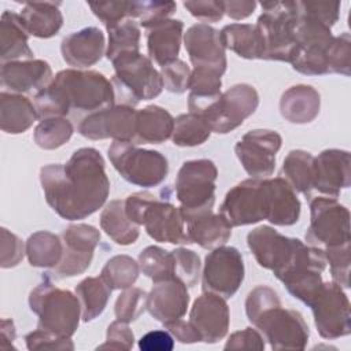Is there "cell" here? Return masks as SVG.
<instances>
[{"label": "cell", "mask_w": 351, "mask_h": 351, "mask_svg": "<svg viewBox=\"0 0 351 351\" xmlns=\"http://www.w3.org/2000/svg\"><path fill=\"white\" fill-rule=\"evenodd\" d=\"M40 182L48 206L67 221L92 215L110 193L104 159L90 147L77 149L66 163L43 166Z\"/></svg>", "instance_id": "cell-1"}, {"label": "cell", "mask_w": 351, "mask_h": 351, "mask_svg": "<svg viewBox=\"0 0 351 351\" xmlns=\"http://www.w3.org/2000/svg\"><path fill=\"white\" fill-rule=\"evenodd\" d=\"M219 214L232 228L263 219L277 226H291L299 221L300 200L281 177L248 178L228 191Z\"/></svg>", "instance_id": "cell-2"}, {"label": "cell", "mask_w": 351, "mask_h": 351, "mask_svg": "<svg viewBox=\"0 0 351 351\" xmlns=\"http://www.w3.org/2000/svg\"><path fill=\"white\" fill-rule=\"evenodd\" d=\"M111 81L95 70L66 69L33 97L38 119L66 117L69 112H95L114 106Z\"/></svg>", "instance_id": "cell-3"}, {"label": "cell", "mask_w": 351, "mask_h": 351, "mask_svg": "<svg viewBox=\"0 0 351 351\" xmlns=\"http://www.w3.org/2000/svg\"><path fill=\"white\" fill-rule=\"evenodd\" d=\"M128 218L145 228L147 234L159 243L191 244L180 210L149 192H136L125 199Z\"/></svg>", "instance_id": "cell-4"}, {"label": "cell", "mask_w": 351, "mask_h": 351, "mask_svg": "<svg viewBox=\"0 0 351 351\" xmlns=\"http://www.w3.org/2000/svg\"><path fill=\"white\" fill-rule=\"evenodd\" d=\"M30 310L38 317L37 328L60 337H71L80 324L81 304L77 295L55 287L49 274L32 289L29 295Z\"/></svg>", "instance_id": "cell-5"}, {"label": "cell", "mask_w": 351, "mask_h": 351, "mask_svg": "<svg viewBox=\"0 0 351 351\" xmlns=\"http://www.w3.org/2000/svg\"><path fill=\"white\" fill-rule=\"evenodd\" d=\"M111 63L115 70L111 84L119 104L134 107L141 100H151L160 95L162 75L149 58L132 52L115 58Z\"/></svg>", "instance_id": "cell-6"}, {"label": "cell", "mask_w": 351, "mask_h": 351, "mask_svg": "<svg viewBox=\"0 0 351 351\" xmlns=\"http://www.w3.org/2000/svg\"><path fill=\"white\" fill-rule=\"evenodd\" d=\"M295 32V47L289 58L292 69L304 75L330 74L335 36L321 21L300 14Z\"/></svg>", "instance_id": "cell-7"}, {"label": "cell", "mask_w": 351, "mask_h": 351, "mask_svg": "<svg viewBox=\"0 0 351 351\" xmlns=\"http://www.w3.org/2000/svg\"><path fill=\"white\" fill-rule=\"evenodd\" d=\"M217 166L210 159L186 160L176 178V196L184 222L196 215L213 211L215 202Z\"/></svg>", "instance_id": "cell-8"}, {"label": "cell", "mask_w": 351, "mask_h": 351, "mask_svg": "<svg viewBox=\"0 0 351 351\" xmlns=\"http://www.w3.org/2000/svg\"><path fill=\"white\" fill-rule=\"evenodd\" d=\"M255 26L263 41V59L289 62L299 21L298 1H262Z\"/></svg>", "instance_id": "cell-9"}, {"label": "cell", "mask_w": 351, "mask_h": 351, "mask_svg": "<svg viewBox=\"0 0 351 351\" xmlns=\"http://www.w3.org/2000/svg\"><path fill=\"white\" fill-rule=\"evenodd\" d=\"M108 158L123 180L141 188L158 186L169 174V162L165 155L159 151L138 148L133 141H114L108 147Z\"/></svg>", "instance_id": "cell-10"}, {"label": "cell", "mask_w": 351, "mask_h": 351, "mask_svg": "<svg viewBox=\"0 0 351 351\" xmlns=\"http://www.w3.org/2000/svg\"><path fill=\"white\" fill-rule=\"evenodd\" d=\"M250 322L256 326L273 350H304L310 337L303 315L292 308H284L280 299L273 300Z\"/></svg>", "instance_id": "cell-11"}, {"label": "cell", "mask_w": 351, "mask_h": 351, "mask_svg": "<svg viewBox=\"0 0 351 351\" xmlns=\"http://www.w3.org/2000/svg\"><path fill=\"white\" fill-rule=\"evenodd\" d=\"M306 241L321 250L350 244V211L335 197L318 196L310 200V225Z\"/></svg>", "instance_id": "cell-12"}, {"label": "cell", "mask_w": 351, "mask_h": 351, "mask_svg": "<svg viewBox=\"0 0 351 351\" xmlns=\"http://www.w3.org/2000/svg\"><path fill=\"white\" fill-rule=\"evenodd\" d=\"M308 307L321 337L335 340L351 333L350 302L339 284L322 282Z\"/></svg>", "instance_id": "cell-13"}, {"label": "cell", "mask_w": 351, "mask_h": 351, "mask_svg": "<svg viewBox=\"0 0 351 351\" xmlns=\"http://www.w3.org/2000/svg\"><path fill=\"white\" fill-rule=\"evenodd\" d=\"M259 104L256 89L248 84H237L221 96L202 114L211 132L225 134L239 128L245 118L252 115Z\"/></svg>", "instance_id": "cell-14"}, {"label": "cell", "mask_w": 351, "mask_h": 351, "mask_svg": "<svg viewBox=\"0 0 351 351\" xmlns=\"http://www.w3.org/2000/svg\"><path fill=\"white\" fill-rule=\"evenodd\" d=\"M247 244L258 265L271 270L277 278L293 263L304 245L299 239L287 237L267 225L252 229L247 234Z\"/></svg>", "instance_id": "cell-15"}, {"label": "cell", "mask_w": 351, "mask_h": 351, "mask_svg": "<svg viewBox=\"0 0 351 351\" xmlns=\"http://www.w3.org/2000/svg\"><path fill=\"white\" fill-rule=\"evenodd\" d=\"M244 280V262L234 247L219 245L204 259L202 288L223 299L232 298Z\"/></svg>", "instance_id": "cell-16"}, {"label": "cell", "mask_w": 351, "mask_h": 351, "mask_svg": "<svg viewBox=\"0 0 351 351\" xmlns=\"http://www.w3.org/2000/svg\"><path fill=\"white\" fill-rule=\"evenodd\" d=\"M60 239L63 255L49 274L56 280L82 274L92 262L95 248L100 241V232L88 223H73L63 230Z\"/></svg>", "instance_id": "cell-17"}, {"label": "cell", "mask_w": 351, "mask_h": 351, "mask_svg": "<svg viewBox=\"0 0 351 351\" xmlns=\"http://www.w3.org/2000/svg\"><path fill=\"white\" fill-rule=\"evenodd\" d=\"M281 136L269 129L247 132L234 145L243 169L251 178H269L276 166V154L281 148Z\"/></svg>", "instance_id": "cell-18"}, {"label": "cell", "mask_w": 351, "mask_h": 351, "mask_svg": "<svg viewBox=\"0 0 351 351\" xmlns=\"http://www.w3.org/2000/svg\"><path fill=\"white\" fill-rule=\"evenodd\" d=\"M136 115L137 111L130 106H111L84 117L78 125V133L89 140L134 141Z\"/></svg>", "instance_id": "cell-19"}, {"label": "cell", "mask_w": 351, "mask_h": 351, "mask_svg": "<svg viewBox=\"0 0 351 351\" xmlns=\"http://www.w3.org/2000/svg\"><path fill=\"white\" fill-rule=\"evenodd\" d=\"M189 324L200 341L214 344L222 340L229 329V307L223 298L204 292L192 304Z\"/></svg>", "instance_id": "cell-20"}, {"label": "cell", "mask_w": 351, "mask_h": 351, "mask_svg": "<svg viewBox=\"0 0 351 351\" xmlns=\"http://www.w3.org/2000/svg\"><path fill=\"white\" fill-rule=\"evenodd\" d=\"M184 45L193 69H211L219 73L226 70V48L219 30L207 23H196L184 33Z\"/></svg>", "instance_id": "cell-21"}, {"label": "cell", "mask_w": 351, "mask_h": 351, "mask_svg": "<svg viewBox=\"0 0 351 351\" xmlns=\"http://www.w3.org/2000/svg\"><path fill=\"white\" fill-rule=\"evenodd\" d=\"M351 158L344 149H325L314 156V189L328 197H337L351 184Z\"/></svg>", "instance_id": "cell-22"}, {"label": "cell", "mask_w": 351, "mask_h": 351, "mask_svg": "<svg viewBox=\"0 0 351 351\" xmlns=\"http://www.w3.org/2000/svg\"><path fill=\"white\" fill-rule=\"evenodd\" d=\"M52 69L41 59L1 63L0 82L11 93H37L52 81Z\"/></svg>", "instance_id": "cell-23"}, {"label": "cell", "mask_w": 351, "mask_h": 351, "mask_svg": "<svg viewBox=\"0 0 351 351\" xmlns=\"http://www.w3.org/2000/svg\"><path fill=\"white\" fill-rule=\"evenodd\" d=\"M188 287L178 278L154 282L147 296V310L159 322L166 324L185 315L189 304Z\"/></svg>", "instance_id": "cell-24"}, {"label": "cell", "mask_w": 351, "mask_h": 351, "mask_svg": "<svg viewBox=\"0 0 351 351\" xmlns=\"http://www.w3.org/2000/svg\"><path fill=\"white\" fill-rule=\"evenodd\" d=\"M104 34L95 26L70 33L60 44L63 60L75 69H85L97 63L104 55Z\"/></svg>", "instance_id": "cell-25"}, {"label": "cell", "mask_w": 351, "mask_h": 351, "mask_svg": "<svg viewBox=\"0 0 351 351\" xmlns=\"http://www.w3.org/2000/svg\"><path fill=\"white\" fill-rule=\"evenodd\" d=\"M184 23L180 19H165L147 29L149 59L160 67L178 59Z\"/></svg>", "instance_id": "cell-26"}, {"label": "cell", "mask_w": 351, "mask_h": 351, "mask_svg": "<svg viewBox=\"0 0 351 351\" xmlns=\"http://www.w3.org/2000/svg\"><path fill=\"white\" fill-rule=\"evenodd\" d=\"M321 97L310 85H293L280 99V112L291 123H308L319 114Z\"/></svg>", "instance_id": "cell-27"}, {"label": "cell", "mask_w": 351, "mask_h": 351, "mask_svg": "<svg viewBox=\"0 0 351 351\" xmlns=\"http://www.w3.org/2000/svg\"><path fill=\"white\" fill-rule=\"evenodd\" d=\"M186 236L189 243H196L204 250L223 245L232 236V226L222 214L207 211L186 221Z\"/></svg>", "instance_id": "cell-28"}, {"label": "cell", "mask_w": 351, "mask_h": 351, "mask_svg": "<svg viewBox=\"0 0 351 351\" xmlns=\"http://www.w3.org/2000/svg\"><path fill=\"white\" fill-rule=\"evenodd\" d=\"M59 4L53 1H26L19 14L26 32L38 38H49L58 34L63 25Z\"/></svg>", "instance_id": "cell-29"}, {"label": "cell", "mask_w": 351, "mask_h": 351, "mask_svg": "<svg viewBox=\"0 0 351 351\" xmlns=\"http://www.w3.org/2000/svg\"><path fill=\"white\" fill-rule=\"evenodd\" d=\"M0 45L1 63L33 59V51L29 47V33L18 14L11 11L3 12L0 22Z\"/></svg>", "instance_id": "cell-30"}, {"label": "cell", "mask_w": 351, "mask_h": 351, "mask_svg": "<svg viewBox=\"0 0 351 351\" xmlns=\"http://www.w3.org/2000/svg\"><path fill=\"white\" fill-rule=\"evenodd\" d=\"M174 118L159 106H147L136 115V144H160L171 137Z\"/></svg>", "instance_id": "cell-31"}, {"label": "cell", "mask_w": 351, "mask_h": 351, "mask_svg": "<svg viewBox=\"0 0 351 351\" xmlns=\"http://www.w3.org/2000/svg\"><path fill=\"white\" fill-rule=\"evenodd\" d=\"M38 119L34 104L25 96L3 90L0 93V128L10 134L26 132Z\"/></svg>", "instance_id": "cell-32"}, {"label": "cell", "mask_w": 351, "mask_h": 351, "mask_svg": "<svg viewBox=\"0 0 351 351\" xmlns=\"http://www.w3.org/2000/svg\"><path fill=\"white\" fill-rule=\"evenodd\" d=\"M221 40L225 48L233 51L244 59H263V41L255 25L230 23L221 32Z\"/></svg>", "instance_id": "cell-33"}, {"label": "cell", "mask_w": 351, "mask_h": 351, "mask_svg": "<svg viewBox=\"0 0 351 351\" xmlns=\"http://www.w3.org/2000/svg\"><path fill=\"white\" fill-rule=\"evenodd\" d=\"M280 177L284 178L295 192L310 197L314 189V156L303 149H292L284 159Z\"/></svg>", "instance_id": "cell-34"}, {"label": "cell", "mask_w": 351, "mask_h": 351, "mask_svg": "<svg viewBox=\"0 0 351 351\" xmlns=\"http://www.w3.org/2000/svg\"><path fill=\"white\" fill-rule=\"evenodd\" d=\"M100 226L106 234L119 245L136 243L140 236L138 225L133 223L125 213V200H111L100 214Z\"/></svg>", "instance_id": "cell-35"}, {"label": "cell", "mask_w": 351, "mask_h": 351, "mask_svg": "<svg viewBox=\"0 0 351 351\" xmlns=\"http://www.w3.org/2000/svg\"><path fill=\"white\" fill-rule=\"evenodd\" d=\"M26 256L33 267H55L63 255L62 239L48 230H40L26 240Z\"/></svg>", "instance_id": "cell-36"}, {"label": "cell", "mask_w": 351, "mask_h": 351, "mask_svg": "<svg viewBox=\"0 0 351 351\" xmlns=\"http://www.w3.org/2000/svg\"><path fill=\"white\" fill-rule=\"evenodd\" d=\"M111 291L112 289L101 277H86L75 287L84 322L95 319L104 311Z\"/></svg>", "instance_id": "cell-37"}, {"label": "cell", "mask_w": 351, "mask_h": 351, "mask_svg": "<svg viewBox=\"0 0 351 351\" xmlns=\"http://www.w3.org/2000/svg\"><path fill=\"white\" fill-rule=\"evenodd\" d=\"M108 33V44L106 49V58L112 62L115 58L140 52V27L133 19H125L117 25L106 27Z\"/></svg>", "instance_id": "cell-38"}, {"label": "cell", "mask_w": 351, "mask_h": 351, "mask_svg": "<svg viewBox=\"0 0 351 351\" xmlns=\"http://www.w3.org/2000/svg\"><path fill=\"white\" fill-rule=\"evenodd\" d=\"M211 134L208 122L197 114H181L174 119L171 134L173 144L177 147H195L203 144Z\"/></svg>", "instance_id": "cell-39"}, {"label": "cell", "mask_w": 351, "mask_h": 351, "mask_svg": "<svg viewBox=\"0 0 351 351\" xmlns=\"http://www.w3.org/2000/svg\"><path fill=\"white\" fill-rule=\"evenodd\" d=\"M138 266L143 274L149 277L152 282L176 278L173 252L158 245H149L140 252Z\"/></svg>", "instance_id": "cell-40"}, {"label": "cell", "mask_w": 351, "mask_h": 351, "mask_svg": "<svg viewBox=\"0 0 351 351\" xmlns=\"http://www.w3.org/2000/svg\"><path fill=\"white\" fill-rule=\"evenodd\" d=\"M73 132V123L66 117H52L38 122L33 137L40 148L56 149L71 138Z\"/></svg>", "instance_id": "cell-41"}, {"label": "cell", "mask_w": 351, "mask_h": 351, "mask_svg": "<svg viewBox=\"0 0 351 351\" xmlns=\"http://www.w3.org/2000/svg\"><path fill=\"white\" fill-rule=\"evenodd\" d=\"M140 266L128 255H115L110 258L101 269L100 277L114 289H128L138 278Z\"/></svg>", "instance_id": "cell-42"}, {"label": "cell", "mask_w": 351, "mask_h": 351, "mask_svg": "<svg viewBox=\"0 0 351 351\" xmlns=\"http://www.w3.org/2000/svg\"><path fill=\"white\" fill-rule=\"evenodd\" d=\"M176 8L174 1H130V18L140 19V26L148 29L169 19Z\"/></svg>", "instance_id": "cell-43"}, {"label": "cell", "mask_w": 351, "mask_h": 351, "mask_svg": "<svg viewBox=\"0 0 351 351\" xmlns=\"http://www.w3.org/2000/svg\"><path fill=\"white\" fill-rule=\"evenodd\" d=\"M147 296L148 293L140 288L125 289L115 300V317L123 322L136 321L147 310Z\"/></svg>", "instance_id": "cell-44"}, {"label": "cell", "mask_w": 351, "mask_h": 351, "mask_svg": "<svg viewBox=\"0 0 351 351\" xmlns=\"http://www.w3.org/2000/svg\"><path fill=\"white\" fill-rule=\"evenodd\" d=\"M174 256V277L181 280L186 287H195L200 274L199 255L186 248H176L171 251Z\"/></svg>", "instance_id": "cell-45"}, {"label": "cell", "mask_w": 351, "mask_h": 351, "mask_svg": "<svg viewBox=\"0 0 351 351\" xmlns=\"http://www.w3.org/2000/svg\"><path fill=\"white\" fill-rule=\"evenodd\" d=\"M324 254L330 267L332 281L341 288H350V244L325 248Z\"/></svg>", "instance_id": "cell-46"}, {"label": "cell", "mask_w": 351, "mask_h": 351, "mask_svg": "<svg viewBox=\"0 0 351 351\" xmlns=\"http://www.w3.org/2000/svg\"><path fill=\"white\" fill-rule=\"evenodd\" d=\"M26 347L30 351L36 350H55V351H73L74 343L71 337H60L43 329H36L25 336Z\"/></svg>", "instance_id": "cell-47"}, {"label": "cell", "mask_w": 351, "mask_h": 351, "mask_svg": "<svg viewBox=\"0 0 351 351\" xmlns=\"http://www.w3.org/2000/svg\"><path fill=\"white\" fill-rule=\"evenodd\" d=\"M163 88L171 93H184L188 89L191 69L189 66L177 59L173 63H169L160 70Z\"/></svg>", "instance_id": "cell-48"}, {"label": "cell", "mask_w": 351, "mask_h": 351, "mask_svg": "<svg viewBox=\"0 0 351 351\" xmlns=\"http://www.w3.org/2000/svg\"><path fill=\"white\" fill-rule=\"evenodd\" d=\"M88 5L106 27L130 18V1H96Z\"/></svg>", "instance_id": "cell-49"}, {"label": "cell", "mask_w": 351, "mask_h": 351, "mask_svg": "<svg viewBox=\"0 0 351 351\" xmlns=\"http://www.w3.org/2000/svg\"><path fill=\"white\" fill-rule=\"evenodd\" d=\"M134 344V335L128 322L114 321L107 328L106 341L97 350H130Z\"/></svg>", "instance_id": "cell-50"}, {"label": "cell", "mask_w": 351, "mask_h": 351, "mask_svg": "<svg viewBox=\"0 0 351 351\" xmlns=\"http://www.w3.org/2000/svg\"><path fill=\"white\" fill-rule=\"evenodd\" d=\"M298 10L300 14L313 16V18L321 21L328 27H332L339 19L340 3L298 1Z\"/></svg>", "instance_id": "cell-51"}, {"label": "cell", "mask_w": 351, "mask_h": 351, "mask_svg": "<svg viewBox=\"0 0 351 351\" xmlns=\"http://www.w3.org/2000/svg\"><path fill=\"white\" fill-rule=\"evenodd\" d=\"M23 244L22 240L11 233L8 229L1 228V261L0 266L3 269L14 267L23 259Z\"/></svg>", "instance_id": "cell-52"}, {"label": "cell", "mask_w": 351, "mask_h": 351, "mask_svg": "<svg viewBox=\"0 0 351 351\" xmlns=\"http://www.w3.org/2000/svg\"><path fill=\"white\" fill-rule=\"evenodd\" d=\"M184 7L191 12V15L203 22H218L225 14L223 1L193 0L184 1Z\"/></svg>", "instance_id": "cell-53"}, {"label": "cell", "mask_w": 351, "mask_h": 351, "mask_svg": "<svg viewBox=\"0 0 351 351\" xmlns=\"http://www.w3.org/2000/svg\"><path fill=\"white\" fill-rule=\"evenodd\" d=\"M223 350H265V341L261 333L252 328L234 332L226 340Z\"/></svg>", "instance_id": "cell-54"}, {"label": "cell", "mask_w": 351, "mask_h": 351, "mask_svg": "<svg viewBox=\"0 0 351 351\" xmlns=\"http://www.w3.org/2000/svg\"><path fill=\"white\" fill-rule=\"evenodd\" d=\"M173 347L174 337L167 330H151L138 340L141 351H170Z\"/></svg>", "instance_id": "cell-55"}, {"label": "cell", "mask_w": 351, "mask_h": 351, "mask_svg": "<svg viewBox=\"0 0 351 351\" xmlns=\"http://www.w3.org/2000/svg\"><path fill=\"white\" fill-rule=\"evenodd\" d=\"M165 329L167 332H170V335L178 340L180 343H184V344H192V343H197L200 341V337L199 335L196 333V330L192 328V325L189 324V321H182L181 318L180 319H176V321H170V322H166L163 324Z\"/></svg>", "instance_id": "cell-56"}, {"label": "cell", "mask_w": 351, "mask_h": 351, "mask_svg": "<svg viewBox=\"0 0 351 351\" xmlns=\"http://www.w3.org/2000/svg\"><path fill=\"white\" fill-rule=\"evenodd\" d=\"M223 5H225V14L229 18L234 21H240L250 16L254 12L256 3L250 0H241V1L239 0V1H223Z\"/></svg>", "instance_id": "cell-57"}, {"label": "cell", "mask_w": 351, "mask_h": 351, "mask_svg": "<svg viewBox=\"0 0 351 351\" xmlns=\"http://www.w3.org/2000/svg\"><path fill=\"white\" fill-rule=\"evenodd\" d=\"M0 332H1V348H11L14 347V340H15V326L12 319L8 318H3L1 319V326H0Z\"/></svg>", "instance_id": "cell-58"}]
</instances>
